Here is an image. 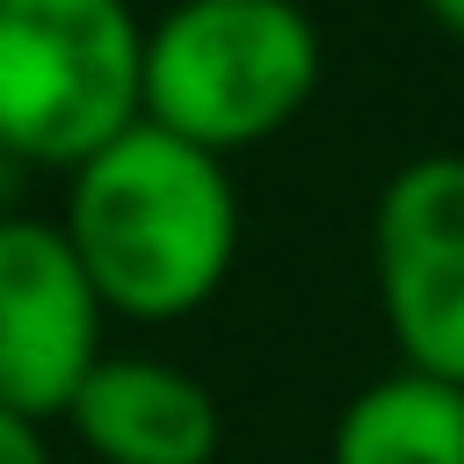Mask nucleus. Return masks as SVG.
Returning <instances> with one entry per match:
<instances>
[{
  "label": "nucleus",
  "mask_w": 464,
  "mask_h": 464,
  "mask_svg": "<svg viewBox=\"0 0 464 464\" xmlns=\"http://www.w3.org/2000/svg\"><path fill=\"white\" fill-rule=\"evenodd\" d=\"M65 428L94 464H218L225 450L210 384L167 355H102L72 392Z\"/></svg>",
  "instance_id": "nucleus-6"
},
{
  "label": "nucleus",
  "mask_w": 464,
  "mask_h": 464,
  "mask_svg": "<svg viewBox=\"0 0 464 464\" xmlns=\"http://www.w3.org/2000/svg\"><path fill=\"white\" fill-rule=\"evenodd\" d=\"M420 14L435 29H450V36H464V0H420Z\"/></svg>",
  "instance_id": "nucleus-9"
},
{
  "label": "nucleus",
  "mask_w": 464,
  "mask_h": 464,
  "mask_svg": "<svg viewBox=\"0 0 464 464\" xmlns=\"http://www.w3.org/2000/svg\"><path fill=\"white\" fill-rule=\"evenodd\" d=\"M145 116V29L123 0H0V152L72 174Z\"/></svg>",
  "instance_id": "nucleus-3"
},
{
  "label": "nucleus",
  "mask_w": 464,
  "mask_h": 464,
  "mask_svg": "<svg viewBox=\"0 0 464 464\" xmlns=\"http://www.w3.org/2000/svg\"><path fill=\"white\" fill-rule=\"evenodd\" d=\"M58 225L109 319L130 326L203 312L239 261V188L225 160L145 116L65 174Z\"/></svg>",
  "instance_id": "nucleus-1"
},
{
  "label": "nucleus",
  "mask_w": 464,
  "mask_h": 464,
  "mask_svg": "<svg viewBox=\"0 0 464 464\" xmlns=\"http://www.w3.org/2000/svg\"><path fill=\"white\" fill-rule=\"evenodd\" d=\"M0 464H51L44 428H36V420H22V413H7V406H0Z\"/></svg>",
  "instance_id": "nucleus-8"
},
{
  "label": "nucleus",
  "mask_w": 464,
  "mask_h": 464,
  "mask_svg": "<svg viewBox=\"0 0 464 464\" xmlns=\"http://www.w3.org/2000/svg\"><path fill=\"white\" fill-rule=\"evenodd\" d=\"M14 174H22V167H14L7 152H0V203H7V188H14Z\"/></svg>",
  "instance_id": "nucleus-10"
},
{
  "label": "nucleus",
  "mask_w": 464,
  "mask_h": 464,
  "mask_svg": "<svg viewBox=\"0 0 464 464\" xmlns=\"http://www.w3.org/2000/svg\"><path fill=\"white\" fill-rule=\"evenodd\" d=\"M326 464H464V384L399 362L341 406Z\"/></svg>",
  "instance_id": "nucleus-7"
},
{
  "label": "nucleus",
  "mask_w": 464,
  "mask_h": 464,
  "mask_svg": "<svg viewBox=\"0 0 464 464\" xmlns=\"http://www.w3.org/2000/svg\"><path fill=\"white\" fill-rule=\"evenodd\" d=\"M370 276L399 362L464 384V152H420L377 188Z\"/></svg>",
  "instance_id": "nucleus-4"
},
{
  "label": "nucleus",
  "mask_w": 464,
  "mask_h": 464,
  "mask_svg": "<svg viewBox=\"0 0 464 464\" xmlns=\"http://www.w3.org/2000/svg\"><path fill=\"white\" fill-rule=\"evenodd\" d=\"M326 51L297 0H181L145 29V123L246 152L304 116Z\"/></svg>",
  "instance_id": "nucleus-2"
},
{
  "label": "nucleus",
  "mask_w": 464,
  "mask_h": 464,
  "mask_svg": "<svg viewBox=\"0 0 464 464\" xmlns=\"http://www.w3.org/2000/svg\"><path fill=\"white\" fill-rule=\"evenodd\" d=\"M109 304L94 297L58 218L0 210V406L22 420H65L102 348Z\"/></svg>",
  "instance_id": "nucleus-5"
}]
</instances>
